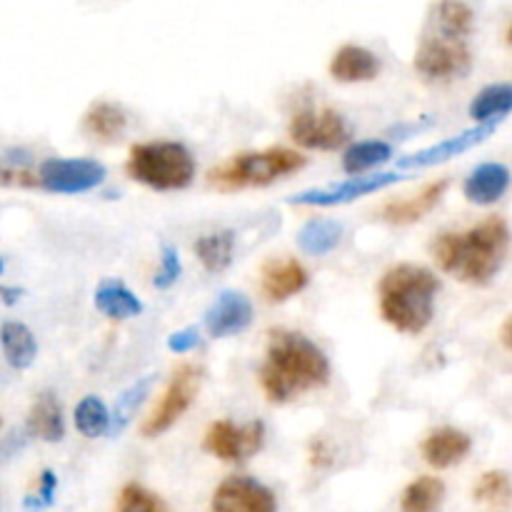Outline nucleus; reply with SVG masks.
I'll list each match as a JSON object with an SVG mask.
<instances>
[{"label": "nucleus", "instance_id": "dca6fc26", "mask_svg": "<svg viewBox=\"0 0 512 512\" xmlns=\"http://www.w3.org/2000/svg\"><path fill=\"white\" fill-rule=\"evenodd\" d=\"M23 430L28 433V438H38L43 443H60L65 438L63 410H60L58 398L50 390H43L30 405Z\"/></svg>", "mask_w": 512, "mask_h": 512}, {"label": "nucleus", "instance_id": "2f4dec72", "mask_svg": "<svg viewBox=\"0 0 512 512\" xmlns=\"http://www.w3.org/2000/svg\"><path fill=\"white\" fill-rule=\"evenodd\" d=\"M115 512H168V505L138 483H128L118 495Z\"/></svg>", "mask_w": 512, "mask_h": 512}, {"label": "nucleus", "instance_id": "473e14b6", "mask_svg": "<svg viewBox=\"0 0 512 512\" xmlns=\"http://www.w3.org/2000/svg\"><path fill=\"white\" fill-rule=\"evenodd\" d=\"M475 500L478 503H493L503 505L510 498V478L505 470H493V473H485L483 478L475 485Z\"/></svg>", "mask_w": 512, "mask_h": 512}, {"label": "nucleus", "instance_id": "f257e3e1", "mask_svg": "<svg viewBox=\"0 0 512 512\" xmlns=\"http://www.w3.org/2000/svg\"><path fill=\"white\" fill-rule=\"evenodd\" d=\"M330 378V360L308 335L298 330L270 333L265 350L260 385L270 403H290L315 388H323Z\"/></svg>", "mask_w": 512, "mask_h": 512}, {"label": "nucleus", "instance_id": "c85d7f7f", "mask_svg": "<svg viewBox=\"0 0 512 512\" xmlns=\"http://www.w3.org/2000/svg\"><path fill=\"white\" fill-rule=\"evenodd\" d=\"M390 155H393V145L385 143V140H363V143H355L345 150L343 168L353 175L365 173V170H373L383 165L385 160H390Z\"/></svg>", "mask_w": 512, "mask_h": 512}, {"label": "nucleus", "instance_id": "5701e85b", "mask_svg": "<svg viewBox=\"0 0 512 512\" xmlns=\"http://www.w3.org/2000/svg\"><path fill=\"white\" fill-rule=\"evenodd\" d=\"M83 128L93 138L103 140V143H113L128 128V113L118 103L100 100V103L90 105L88 113L83 115Z\"/></svg>", "mask_w": 512, "mask_h": 512}, {"label": "nucleus", "instance_id": "1a4fd4ad", "mask_svg": "<svg viewBox=\"0 0 512 512\" xmlns=\"http://www.w3.org/2000/svg\"><path fill=\"white\" fill-rule=\"evenodd\" d=\"M265 425L253 420L248 425H235L230 420H218L208 428L203 440V448L215 458L225 463H243L245 458L258 453L263 448Z\"/></svg>", "mask_w": 512, "mask_h": 512}, {"label": "nucleus", "instance_id": "72a5a7b5", "mask_svg": "<svg viewBox=\"0 0 512 512\" xmlns=\"http://www.w3.org/2000/svg\"><path fill=\"white\" fill-rule=\"evenodd\" d=\"M180 273H183V265H180L178 248L163 245V248H160V270L158 275H155V288H170V285L180 278Z\"/></svg>", "mask_w": 512, "mask_h": 512}, {"label": "nucleus", "instance_id": "0eeeda50", "mask_svg": "<svg viewBox=\"0 0 512 512\" xmlns=\"http://www.w3.org/2000/svg\"><path fill=\"white\" fill-rule=\"evenodd\" d=\"M198 388H200L198 365H180V368L173 373V378H170L158 408H155L153 415L145 420L140 433H143L145 438H158V435L168 433V430L173 428L185 413H188L190 405L195 403Z\"/></svg>", "mask_w": 512, "mask_h": 512}, {"label": "nucleus", "instance_id": "f3484780", "mask_svg": "<svg viewBox=\"0 0 512 512\" xmlns=\"http://www.w3.org/2000/svg\"><path fill=\"white\" fill-rule=\"evenodd\" d=\"M380 73V58L363 45H343L330 60V75L340 83H363Z\"/></svg>", "mask_w": 512, "mask_h": 512}, {"label": "nucleus", "instance_id": "9b49d317", "mask_svg": "<svg viewBox=\"0 0 512 512\" xmlns=\"http://www.w3.org/2000/svg\"><path fill=\"white\" fill-rule=\"evenodd\" d=\"M213 512H278V500L260 480L233 475L215 490Z\"/></svg>", "mask_w": 512, "mask_h": 512}, {"label": "nucleus", "instance_id": "ea45409f", "mask_svg": "<svg viewBox=\"0 0 512 512\" xmlns=\"http://www.w3.org/2000/svg\"><path fill=\"white\" fill-rule=\"evenodd\" d=\"M3 270H5V265H3V260H0V275H3Z\"/></svg>", "mask_w": 512, "mask_h": 512}, {"label": "nucleus", "instance_id": "cd10ccee", "mask_svg": "<svg viewBox=\"0 0 512 512\" xmlns=\"http://www.w3.org/2000/svg\"><path fill=\"white\" fill-rule=\"evenodd\" d=\"M512 105V85L510 83H495L480 90L470 103V115L480 123H490V118L500 120L508 115Z\"/></svg>", "mask_w": 512, "mask_h": 512}, {"label": "nucleus", "instance_id": "e433bc0d", "mask_svg": "<svg viewBox=\"0 0 512 512\" xmlns=\"http://www.w3.org/2000/svg\"><path fill=\"white\" fill-rule=\"evenodd\" d=\"M25 443H28V433L25 430H13V433L5 435V440H0V463L13 460L25 448Z\"/></svg>", "mask_w": 512, "mask_h": 512}, {"label": "nucleus", "instance_id": "a878e982", "mask_svg": "<svg viewBox=\"0 0 512 512\" xmlns=\"http://www.w3.org/2000/svg\"><path fill=\"white\" fill-rule=\"evenodd\" d=\"M445 500V485L443 480L433 478V475H423V478L413 480L405 488L403 498H400V510L403 512H438L443 508Z\"/></svg>", "mask_w": 512, "mask_h": 512}, {"label": "nucleus", "instance_id": "9d476101", "mask_svg": "<svg viewBox=\"0 0 512 512\" xmlns=\"http://www.w3.org/2000/svg\"><path fill=\"white\" fill-rule=\"evenodd\" d=\"M105 180V168L90 158H50L40 165V183L53 193H85Z\"/></svg>", "mask_w": 512, "mask_h": 512}, {"label": "nucleus", "instance_id": "20e7f679", "mask_svg": "<svg viewBox=\"0 0 512 512\" xmlns=\"http://www.w3.org/2000/svg\"><path fill=\"white\" fill-rule=\"evenodd\" d=\"M128 173L140 185L153 190H180L193 183L195 158L183 143L175 140L140 143L130 150Z\"/></svg>", "mask_w": 512, "mask_h": 512}, {"label": "nucleus", "instance_id": "a211bd4d", "mask_svg": "<svg viewBox=\"0 0 512 512\" xmlns=\"http://www.w3.org/2000/svg\"><path fill=\"white\" fill-rule=\"evenodd\" d=\"M473 448V440L468 433L458 428H440L430 433L423 443L425 463L433 468H450L458 465Z\"/></svg>", "mask_w": 512, "mask_h": 512}, {"label": "nucleus", "instance_id": "7c9ffc66", "mask_svg": "<svg viewBox=\"0 0 512 512\" xmlns=\"http://www.w3.org/2000/svg\"><path fill=\"white\" fill-rule=\"evenodd\" d=\"M110 413L98 395H85L75 408V428L85 438H100L108 433Z\"/></svg>", "mask_w": 512, "mask_h": 512}, {"label": "nucleus", "instance_id": "2eb2a0df", "mask_svg": "<svg viewBox=\"0 0 512 512\" xmlns=\"http://www.w3.org/2000/svg\"><path fill=\"white\" fill-rule=\"evenodd\" d=\"M308 285V270L293 258L270 260L260 273V290L270 303H283Z\"/></svg>", "mask_w": 512, "mask_h": 512}, {"label": "nucleus", "instance_id": "ddd939ff", "mask_svg": "<svg viewBox=\"0 0 512 512\" xmlns=\"http://www.w3.org/2000/svg\"><path fill=\"white\" fill-rule=\"evenodd\" d=\"M253 323V303L240 290H223L205 310V328L213 338H230Z\"/></svg>", "mask_w": 512, "mask_h": 512}, {"label": "nucleus", "instance_id": "393cba45", "mask_svg": "<svg viewBox=\"0 0 512 512\" xmlns=\"http://www.w3.org/2000/svg\"><path fill=\"white\" fill-rule=\"evenodd\" d=\"M343 238V223L333 218H313L298 230V248L305 255H325Z\"/></svg>", "mask_w": 512, "mask_h": 512}, {"label": "nucleus", "instance_id": "58836bf2", "mask_svg": "<svg viewBox=\"0 0 512 512\" xmlns=\"http://www.w3.org/2000/svg\"><path fill=\"white\" fill-rule=\"evenodd\" d=\"M503 345L510 348V320H505V328H503Z\"/></svg>", "mask_w": 512, "mask_h": 512}, {"label": "nucleus", "instance_id": "6ab92c4d", "mask_svg": "<svg viewBox=\"0 0 512 512\" xmlns=\"http://www.w3.org/2000/svg\"><path fill=\"white\" fill-rule=\"evenodd\" d=\"M448 178H440L435 183L425 185L420 193H415L413 198H403V200H395V203L385 205L383 210V218L390 220L395 225H408V223H418L420 218L430 213L435 205L443 200V195L448 193Z\"/></svg>", "mask_w": 512, "mask_h": 512}, {"label": "nucleus", "instance_id": "6e6552de", "mask_svg": "<svg viewBox=\"0 0 512 512\" xmlns=\"http://www.w3.org/2000/svg\"><path fill=\"white\" fill-rule=\"evenodd\" d=\"M353 135L345 115L338 110H303L290 120V138L303 148L313 150H335L345 145Z\"/></svg>", "mask_w": 512, "mask_h": 512}, {"label": "nucleus", "instance_id": "f8f14e48", "mask_svg": "<svg viewBox=\"0 0 512 512\" xmlns=\"http://www.w3.org/2000/svg\"><path fill=\"white\" fill-rule=\"evenodd\" d=\"M398 173H375V175H363V178L345 180V183L333 185V188H315V190H303V193L293 195L290 203L295 205H340L350 203V200H358L363 195H373L378 190L388 188V185L398 183Z\"/></svg>", "mask_w": 512, "mask_h": 512}, {"label": "nucleus", "instance_id": "f704fd0d", "mask_svg": "<svg viewBox=\"0 0 512 512\" xmlns=\"http://www.w3.org/2000/svg\"><path fill=\"white\" fill-rule=\"evenodd\" d=\"M55 485H58L55 475L50 473V470H43V475H40L38 493L30 495V498H25L23 508L28 512H38V510L50 508V505H53V500H55Z\"/></svg>", "mask_w": 512, "mask_h": 512}, {"label": "nucleus", "instance_id": "423d86ee", "mask_svg": "<svg viewBox=\"0 0 512 512\" xmlns=\"http://www.w3.org/2000/svg\"><path fill=\"white\" fill-rule=\"evenodd\" d=\"M415 68L430 80L463 78L473 68V53L468 40L448 38V35H425L415 53Z\"/></svg>", "mask_w": 512, "mask_h": 512}, {"label": "nucleus", "instance_id": "f03ea898", "mask_svg": "<svg viewBox=\"0 0 512 512\" xmlns=\"http://www.w3.org/2000/svg\"><path fill=\"white\" fill-rule=\"evenodd\" d=\"M510 248V228L505 218L493 215L465 233H443L433 245L435 260L445 273L463 283L485 285L500 273Z\"/></svg>", "mask_w": 512, "mask_h": 512}, {"label": "nucleus", "instance_id": "bb28decb", "mask_svg": "<svg viewBox=\"0 0 512 512\" xmlns=\"http://www.w3.org/2000/svg\"><path fill=\"white\" fill-rule=\"evenodd\" d=\"M233 250H235V235L230 230H220V233L203 235L195 243V253L198 260L203 263L205 270L210 273H223L233 263Z\"/></svg>", "mask_w": 512, "mask_h": 512}, {"label": "nucleus", "instance_id": "aec40b11", "mask_svg": "<svg viewBox=\"0 0 512 512\" xmlns=\"http://www.w3.org/2000/svg\"><path fill=\"white\" fill-rule=\"evenodd\" d=\"M510 185V170L503 163H483L465 180V195L478 205H490L505 195Z\"/></svg>", "mask_w": 512, "mask_h": 512}, {"label": "nucleus", "instance_id": "412c9836", "mask_svg": "<svg viewBox=\"0 0 512 512\" xmlns=\"http://www.w3.org/2000/svg\"><path fill=\"white\" fill-rule=\"evenodd\" d=\"M0 348H3V355L10 368L15 370L30 368L35 355H38L35 335L30 333L28 325L18 323V320H8V323L0 325Z\"/></svg>", "mask_w": 512, "mask_h": 512}, {"label": "nucleus", "instance_id": "39448f33", "mask_svg": "<svg viewBox=\"0 0 512 512\" xmlns=\"http://www.w3.org/2000/svg\"><path fill=\"white\" fill-rule=\"evenodd\" d=\"M305 165V155L290 148H268L255 153H240L228 163L210 170L208 180L220 190L258 188V185L275 183L283 175L295 173Z\"/></svg>", "mask_w": 512, "mask_h": 512}, {"label": "nucleus", "instance_id": "b1692460", "mask_svg": "<svg viewBox=\"0 0 512 512\" xmlns=\"http://www.w3.org/2000/svg\"><path fill=\"white\" fill-rule=\"evenodd\" d=\"M153 380H155V375H143V378L133 380V383H130L128 388L118 395V400H115V405H113V415H110L108 433L105 435L115 438V435H120L125 428H128V423L133 420V415L138 413L140 405H143V400L148 398L150 388H153Z\"/></svg>", "mask_w": 512, "mask_h": 512}, {"label": "nucleus", "instance_id": "4c0bfd02", "mask_svg": "<svg viewBox=\"0 0 512 512\" xmlns=\"http://www.w3.org/2000/svg\"><path fill=\"white\" fill-rule=\"evenodd\" d=\"M20 295H23V290L20 288H8V285H0V300H3L5 305H15L18 303Z\"/></svg>", "mask_w": 512, "mask_h": 512}, {"label": "nucleus", "instance_id": "7ed1b4c3", "mask_svg": "<svg viewBox=\"0 0 512 512\" xmlns=\"http://www.w3.org/2000/svg\"><path fill=\"white\" fill-rule=\"evenodd\" d=\"M440 280L420 265H395L380 280V313L385 323L408 335L423 333L435 315Z\"/></svg>", "mask_w": 512, "mask_h": 512}, {"label": "nucleus", "instance_id": "4468645a", "mask_svg": "<svg viewBox=\"0 0 512 512\" xmlns=\"http://www.w3.org/2000/svg\"><path fill=\"white\" fill-rule=\"evenodd\" d=\"M500 123H503V118L490 120V123L475 125V128L465 130V133L455 135V138L440 140L438 145H430V148H423V150H418V153L408 155V158L398 160V165H400V168H405V170H415V168H428V165L445 163V160L455 158V155L465 153V150L475 148V145H480L483 140H488L490 135L498 130Z\"/></svg>", "mask_w": 512, "mask_h": 512}, {"label": "nucleus", "instance_id": "a19ab883", "mask_svg": "<svg viewBox=\"0 0 512 512\" xmlns=\"http://www.w3.org/2000/svg\"><path fill=\"white\" fill-rule=\"evenodd\" d=\"M0 425H3V418H0Z\"/></svg>", "mask_w": 512, "mask_h": 512}, {"label": "nucleus", "instance_id": "4be33fe9", "mask_svg": "<svg viewBox=\"0 0 512 512\" xmlns=\"http://www.w3.org/2000/svg\"><path fill=\"white\" fill-rule=\"evenodd\" d=\"M95 308L105 318L113 320L135 318V315L143 313V303H140L138 295L125 288L120 280H103L98 285V290H95Z\"/></svg>", "mask_w": 512, "mask_h": 512}, {"label": "nucleus", "instance_id": "c756f323", "mask_svg": "<svg viewBox=\"0 0 512 512\" xmlns=\"http://www.w3.org/2000/svg\"><path fill=\"white\" fill-rule=\"evenodd\" d=\"M475 13L470 5L465 3H440L435 8V25H438L440 35H448V38H468V33L473 30Z\"/></svg>", "mask_w": 512, "mask_h": 512}, {"label": "nucleus", "instance_id": "c9c22d12", "mask_svg": "<svg viewBox=\"0 0 512 512\" xmlns=\"http://www.w3.org/2000/svg\"><path fill=\"white\" fill-rule=\"evenodd\" d=\"M198 345H200V330L198 328H183L168 338V348L173 350V353H180V355L190 353V350L198 348Z\"/></svg>", "mask_w": 512, "mask_h": 512}]
</instances>
